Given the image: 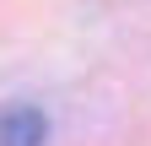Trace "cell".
Wrapping results in <instances>:
<instances>
[{
  "mask_svg": "<svg viewBox=\"0 0 151 146\" xmlns=\"http://www.w3.org/2000/svg\"><path fill=\"white\" fill-rule=\"evenodd\" d=\"M43 114L27 103H16L11 114H0V146H43Z\"/></svg>",
  "mask_w": 151,
  "mask_h": 146,
  "instance_id": "6da1fadb",
  "label": "cell"
}]
</instances>
